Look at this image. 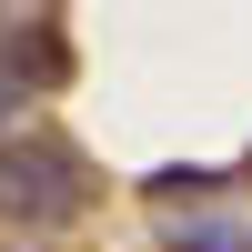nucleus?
I'll use <instances>...</instances> for the list:
<instances>
[{"label":"nucleus","mask_w":252,"mask_h":252,"mask_svg":"<svg viewBox=\"0 0 252 252\" xmlns=\"http://www.w3.org/2000/svg\"><path fill=\"white\" fill-rule=\"evenodd\" d=\"M81 202H91V172H81L61 141H10V152H0V212L10 222L51 232V222H71Z\"/></svg>","instance_id":"1"},{"label":"nucleus","mask_w":252,"mask_h":252,"mask_svg":"<svg viewBox=\"0 0 252 252\" xmlns=\"http://www.w3.org/2000/svg\"><path fill=\"white\" fill-rule=\"evenodd\" d=\"M31 31H40V20H20V10L0 20V111H20V101H31V61H20V40H31Z\"/></svg>","instance_id":"2"},{"label":"nucleus","mask_w":252,"mask_h":252,"mask_svg":"<svg viewBox=\"0 0 252 252\" xmlns=\"http://www.w3.org/2000/svg\"><path fill=\"white\" fill-rule=\"evenodd\" d=\"M172 252H252L242 222H192V232H172Z\"/></svg>","instance_id":"3"}]
</instances>
